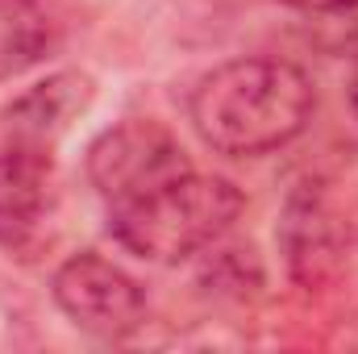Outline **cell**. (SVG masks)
<instances>
[{
    "label": "cell",
    "instance_id": "1",
    "mask_svg": "<svg viewBox=\"0 0 358 354\" xmlns=\"http://www.w3.org/2000/svg\"><path fill=\"white\" fill-rule=\"evenodd\" d=\"M313 80L287 59H234L192 92L196 134L229 159L271 155L296 142L313 117Z\"/></svg>",
    "mask_w": 358,
    "mask_h": 354
},
{
    "label": "cell",
    "instance_id": "2",
    "mask_svg": "<svg viewBox=\"0 0 358 354\" xmlns=\"http://www.w3.org/2000/svg\"><path fill=\"white\" fill-rule=\"evenodd\" d=\"M242 213V192L229 179L187 176L171 179L138 200L113 204V238L146 263H183L213 246Z\"/></svg>",
    "mask_w": 358,
    "mask_h": 354
},
{
    "label": "cell",
    "instance_id": "3",
    "mask_svg": "<svg viewBox=\"0 0 358 354\" xmlns=\"http://www.w3.org/2000/svg\"><path fill=\"white\" fill-rule=\"evenodd\" d=\"M187 171H192V163H187L183 146L171 138V129H163L159 121H146V117L104 129L88 150V176L108 204L138 200Z\"/></svg>",
    "mask_w": 358,
    "mask_h": 354
},
{
    "label": "cell",
    "instance_id": "4",
    "mask_svg": "<svg viewBox=\"0 0 358 354\" xmlns=\"http://www.w3.org/2000/svg\"><path fill=\"white\" fill-rule=\"evenodd\" d=\"M55 300L84 334L96 338H125L146 321L142 283L96 250L71 255L55 271Z\"/></svg>",
    "mask_w": 358,
    "mask_h": 354
},
{
    "label": "cell",
    "instance_id": "5",
    "mask_svg": "<svg viewBox=\"0 0 358 354\" xmlns=\"http://www.w3.org/2000/svg\"><path fill=\"white\" fill-rule=\"evenodd\" d=\"M88 100H92L88 76H80V71L50 76L46 84H38V88H29L25 96H17L0 113V146L55 155V142L88 108Z\"/></svg>",
    "mask_w": 358,
    "mask_h": 354
},
{
    "label": "cell",
    "instance_id": "6",
    "mask_svg": "<svg viewBox=\"0 0 358 354\" xmlns=\"http://www.w3.org/2000/svg\"><path fill=\"white\" fill-rule=\"evenodd\" d=\"M50 196V155L0 146V246H21Z\"/></svg>",
    "mask_w": 358,
    "mask_h": 354
},
{
    "label": "cell",
    "instance_id": "7",
    "mask_svg": "<svg viewBox=\"0 0 358 354\" xmlns=\"http://www.w3.org/2000/svg\"><path fill=\"white\" fill-rule=\"evenodd\" d=\"M283 246H287V263L296 271V279H304V283L325 279L329 267L338 263V229H334V217H329L325 200L313 187H304L287 204Z\"/></svg>",
    "mask_w": 358,
    "mask_h": 354
},
{
    "label": "cell",
    "instance_id": "8",
    "mask_svg": "<svg viewBox=\"0 0 358 354\" xmlns=\"http://www.w3.org/2000/svg\"><path fill=\"white\" fill-rule=\"evenodd\" d=\"M55 21L38 0H0V80L38 67L55 50Z\"/></svg>",
    "mask_w": 358,
    "mask_h": 354
},
{
    "label": "cell",
    "instance_id": "9",
    "mask_svg": "<svg viewBox=\"0 0 358 354\" xmlns=\"http://www.w3.org/2000/svg\"><path fill=\"white\" fill-rule=\"evenodd\" d=\"M283 4H292V8H300V13H338V8H346L350 0H283Z\"/></svg>",
    "mask_w": 358,
    "mask_h": 354
},
{
    "label": "cell",
    "instance_id": "10",
    "mask_svg": "<svg viewBox=\"0 0 358 354\" xmlns=\"http://www.w3.org/2000/svg\"><path fill=\"white\" fill-rule=\"evenodd\" d=\"M350 104H355V113H358V63H355V76H350Z\"/></svg>",
    "mask_w": 358,
    "mask_h": 354
}]
</instances>
